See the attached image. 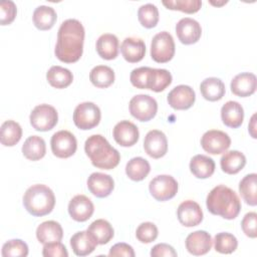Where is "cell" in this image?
Segmentation results:
<instances>
[{
    "instance_id": "cell-1",
    "label": "cell",
    "mask_w": 257,
    "mask_h": 257,
    "mask_svg": "<svg viewBox=\"0 0 257 257\" xmlns=\"http://www.w3.org/2000/svg\"><path fill=\"white\" fill-rule=\"evenodd\" d=\"M84 27L76 19L63 21L58 29L55 56L62 62L73 63L79 60L83 52Z\"/></svg>"
},
{
    "instance_id": "cell-2",
    "label": "cell",
    "mask_w": 257,
    "mask_h": 257,
    "mask_svg": "<svg viewBox=\"0 0 257 257\" xmlns=\"http://www.w3.org/2000/svg\"><path fill=\"white\" fill-rule=\"evenodd\" d=\"M206 205L211 214L227 220L235 219L241 210V201L238 195L225 185L216 186L210 191Z\"/></svg>"
},
{
    "instance_id": "cell-3",
    "label": "cell",
    "mask_w": 257,
    "mask_h": 257,
    "mask_svg": "<svg viewBox=\"0 0 257 257\" xmlns=\"http://www.w3.org/2000/svg\"><path fill=\"white\" fill-rule=\"evenodd\" d=\"M84 151L90 159L91 164L98 169L111 170L115 168L120 161L117 150L112 148L101 135L88 137L84 144Z\"/></svg>"
},
{
    "instance_id": "cell-4",
    "label": "cell",
    "mask_w": 257,
    "mask_h": 257,
    "mask_svg": "<svg viewBox=\"0 0 257 257\" xmlns=\"http://www.w3.org/2000/svg\"><path fill=\"white\" fill-rule=\"evenodd\" d=\"M23 205L27 212L35 217H42L49 214L55 205L53 191L42 184L29 187L23 196Z\"/></svg>"
},
{
    "instance_id": "cell-5",
    "label": "cell",
    "mask_w": 257,
    "mask_h": 257,
    "mask_svg": "<svg viewBox=\"0 0 257 257\" xmlns=\"http://www.w3.org/2000/svg\"><path fill=\"white\" fill-rule=\"evenodd\" d=\"M175 55V42L173 36L162 31L153 37L151 43V56L158 63L169 62Z\"/></svg>"
},
{
    "instance_id": "cell-6",
    "label": "cell",
    "mask_w": 257,
    "mask_h": 257,
    "mask_svg": "<svg viewBox=\"0 0 257 257\" xmlns=\"http://www.w3.org/2000/svg\"><path fill=\"white\" fill-rule=\"evenodd\" d=\"M101 113L99 107L90 101L79 103L73 112L74 124L83 131H87L96 126L100 121Z\"/></svg>"
},
{
    "instance_id": "cell-7",
    "label": "cell",
    "mask_w": 257,
    "mask_h": 257,
    "mask_svg": "<svg viewBox=\"0 0 257 257\" xmlns=\"http://www.w3.org/2000/svg\"><path fill=\"white\" fill-rule=\"evenodd\" d=\"M130 112L140 121H149L158 111L157 100L149 94H138L130 100Z\"/></svg>"
},
{
    "instance_id": "cell-8",
    "label": "cell",
    "mask_w": 257,
    "mask_h": 257,
    "mask_svg": "<svg viewBox=\"0 0 257 257\" xmlns=\"http://www.w3.org/2000/svg\"><path fill=\"white\" fill-rule=\"evenodd\" d=\"M30 123L36 131L48 132L52 130L58 121L56 109L46 103L36 105L29 116Z\"/></svg>"
},
{
    "instance_id": "cell-9",
    "label": "cell",
    "mask_w": 257,
    "mask_h": 257,
    "mask_svg": "<svg viewBox=\"0 0 257 257\" xmlns=\"http://www.w3.org/2000/svg\"><path fill=\"white\" fill-rule=\"evenodd\" d=\"M151 195L157 201H168L174 198L178 192V183L170 175H160L155 177L149 185Z\"/></svg>"
},
{
    "instance_id": "cell-10",
    "label": "cell",
    "mask_w": 257,
    "mask_h": 257,
    "mask_svg": "<svg viewBox=\"0 0 257 257\" xmlns=\"http://www.w3.org/2000/svg\"><path fill=\"white\" fill-rule=\"evenodd\" d=\"M51 151L54 156L66 159L74 155L77 149V141L68 131H59L51 137Z\"/></svg>"
},
{
    "instance_id": "cell-11",
    "label": "cell",
    "mask_w": 257,
    "mask_h": 257,
    "mask_svg": "<svg viewBox=\"0 0 257 257\" xmlns=\"http://www.w3.org/2000/svg\"><path fill=\"white\" fill-rule=\"evenodd\" d=\"M201 146L203 150L211 155H219L225 153L231 146L230 137L219 130H211L206 132L201 138Z\"/></svg>"
},
{
    "instance_id": "cell-12",
    "label": "cell",
    "mask_w": 257,
    "mask_h": 257,
    "mask_svg": "<svg viewBox=\"0 0 257 257\" xmlns=\"http://www.w3.org/2000/svg\"><path fill=\"white\" fill-rule=\"evenodd\" d=\"M167 99L169 104L174 109L183 110L190 108L194 104L196 100V94L191 86L181 84L174 87L169 92Z\"/></svg>"
},
{
    "instance_id": "cell-13",
    "label": "cell",
    "mask_w": 257,
    "mask_h": 257,
    "mask_svg": "<svg viewBox=\"0 0 257 257\" xmlns=\"http://www.w3.org/2000/svg\"><path fill=\"white\" fill-rule=\"evenodd\" d=\"M176 33L183 44L189 45L199 41L202 34V28L199 22L195 19L185 17L176 24Z\"/></svg>"
},
{
    "instance_id": "cell-14",
    "label": "cell",
    "mask_w": 257,
    "mask_h": 257,
    "mask_svg": "<svg viewBox=\"0 0 257 257\" xmlns=\"http://www.w3.org/2000/svg\"><path fill=\"white\" fill-rule=\"evenodd\" d=\"M144 149L153 159L164 157L168 151V140L166 135L158 130L150 131L145 137Z\"/></svg>"
},
{
    "instance_id": "cell-15",
    "label": "cell",
    "mask_w": 257,
    "mask_h": 257,
    "mask_svg": "<svg viewBox=\"0 0 257 257\" xmlns=\"http://www.w3.org/2000/svg\"><path fill=\"white\" fill-rule=\"evenodd\" d=\"M177 216L182 225L186 227H194L202 222L203 211L197 202L187 200L179 205Z\"/></svg>"
},
{
    "instance_id": "cell-16",
    "label": "cell",
    "mask_w": 257,
    "mask_h": 257,
    "mask_svg": "<svg viewBox=\"0 0 257 257\" xmlns=\"http://www.w3.org/2000/svg\"><path fill=\"white\" fill-rule=\"evenodd\" d=\"M94 206L91 200L84 195H76L69 201L68 213L74 221H87L92 216Z\"/></svg>"
},
{
    "instance_id": "cell-17",
    "label": "cell",
    "mask_w": 257,
    "mask_h": 257,
    "mask_svg": "<svg viewBox=\"0 0 257 257\" xmlns=\"http://www.w3.org/2000/svg\"><path fill=\"white\" fill-rule=\"evenodd\" d=\"M113 139L121 147H132L140 137L138 126L130 120H120L113 127Z\"/></svg>"
},
{
    "instance_id": "cell-18",
    "label": "cell",
    "mask_w": 257,
    "mask_h": 257,
    "mask_svg": "<svg viewBox=\"0 0 257 257\" xmlns=\"http://www.w3.org/2000/svg\"><path fill=\"white\" fill-rule=\"evenodd\" d=\"M87 188L97 198H105L110 195L114 188L113 179L103 173H92L87 179Z\"/></svg>"
},
{
    "instance_id": "cell-19",
    "label": "cell",
    "mask_w": 257,
    "mask_h": 257,
    "mask_svg": "<svg viewBox=\"0 0 257 257\" xmlns=\"http://www.w3.org/2000/svg\"><path fill=\"white\" fill-rule=\"evenodd\" d=\"M186 248L189 253L200 256L208 253L212 248V237L211 235L203 230L195 231L189 234L186 238Z\"/></svg>"
},
{
    "instance_id": "cell-20",
    "label": "cell",
    "mask_w": 257,
    "mask_h": 257,
    "mask_svg": "<svg viewBox=\"0 0 257 257\" xmlns=\"http://www.w3.org/2000/svg\"><path fill=\"white\" fill-rule=\"evenodd\" d=\"M256 76L251 72L239 73L231 80V91L240 97L252 95L256 90Z\"/></svg>"
},
{
    "instance_id": "cell-21",
    "label": "cell",
    "mask_w": 257,
    "mask_h": 257,
    "mask_svg": "<svg viewBox=\"0 0 257 257\" xmlns=\"http://www.w3.org/2000/svg\"><path fill=\"white\" fill-rule=\"evenodd\" d=\"M120 52L127 62H139L146 54L145 42L141 38L126 37L120 45Z\"/></svg>"
},
{
    "instance_id": "cell-22",
    "label": "cell",
    "mask_w": 257,
    "mask_h": 257,
    "mask_svg": "<svg viewBox=\"0 0 257 257\" xmlns=\"http://www.w3.org/2000/svg\"><path fill=\"white\" fill-rule=\"evenodd\" d=\"M221 118L225 125L237 128L243 122L244 109L237 101H227L221 108Z\"/></svg>"
},
{
    "instance_id": "cell-23",
    "label": "cell",
    "mask_w": 257,
    "mask_h": 257,
    "mask_svg": "<svg viewBox=\"0 0 257 257\" xmlns=\"http://www.w3.org/2000/svg\"><path fill=\"white\" fill-rule=\"evenodd\" d=\"M97 245V242L86 231L76 232L70 238V246L72 251L77 256H86L92 253Z\"/></svg>"
},
{
    "instance_id": "cell-24",
    "label": "cell",
    "mask_w": 257,
    "mask_h": 257,
    "mask_svg": "<svg viewBox=\"0 0 257 257\" xmlns=\"http://www.w3.org/2000/svg\"><path fill=\"white\" fill-rule=\"evenodd\" d=\"M36 237L42 244L61 241L63 230L60 224L56 221H45L36 229Z\"/></svg>"
},
{
    "instance_id": "cell-25",
    "label": "cell",
    "mask_w": 257,
    "mask_h": 257,
    "mask_svg": "<svg viewBox=\"0 0 257 257\" xmlns=\"http://www.w3.org/2000/svg\"><path fill=\"white\" fill-rule=\"evenodd\" d=\"M119 42L117 37L111 33L100 35L96 41V51L98 55L106 60L116 58L118 54Z\"/></svg>"
},
{
    "instance_id": "cell-26",
    "label": "cell",
    "mask_w": 257,
    "mask_h": 257,
    "mask_svg": "<svg viewBox=\"0 0 257 257\" xmlns=\"http://www.w3.org/2000/svg\"><path fill=\"white\" fill-rule=\"evenodd\" d=\"M190 171L198 179H207L215 172V162L208 156L196 155L191 159Z\"/></svg>"
},
{
    "instance_id": "cell-27",
    "label": "cell",
    "mask_w": 257,
    "mask_h": 257,
    "mask_svg": "<svg viewBox=\"0 0 257 257\" xmlns=\"http://www.w3.org/2000/svg\"><path fill=\"white\" fill-rule=\"evenodd\" d=\"M220 165L224 173L235 175L245 167L246 157L239 151H229L222 156Z\"/></svg>"
},
{
    "instance_id": "cell-28",
    "label": "cell",
    "mask_w": 257,
    "mask_h": 257,
    "mask_svg": "<svg viewBox=\"0 0 257 257\" xmlns=\"http://www.w3.org/2000/svg\"><path fill=\"white\" fill-rule=\"evenodd\" d=\"M200 90L203 97L209 101L220 100L225 94V84L217 77H208L200 84Z\"/></svg>"
},
{
    "instance_id": "cell-29",
    "label": "cell",
    "mask_w": 257,
    "mask_h": 257,
    "mask_svg": "<svg viewBox=\"0 0 257 257\" xmlns=\"http://www.w3.org/2000/svg\"><path fill=\"white\" fill-rule=\"evenodd\" d=\"M87 232L93 237L97 244L103 245L108 243L114 234L113 228L110 223L104 219L93 221L87 228Z\"/></svg>"
},
{
    "instance_id": "cell-30",
    "label": "cell",
    "mask_w": 257,
    "mask_h": 257,
    "mask_svg": "<svg viewBox=\"0 0 257 257\" xmlns=\"http://www.w3.org/2000/svg\"><path fill=\"white\" fill-rule=\"evenodd\" d=\"M46 78L48 83L55 88L61 89L69 86L73 80L72 72L64 67H61L59 65L51 66L47 73Z\"/></svg>"
},
{
    "instance_id": "cell-31",
    "label": "cell",
    "mask_w": 257,
    "mask_h": 257,
    "mask_svg": "<svg viewBox=\"0 0 257 257\" xmlns=\"http://www.w3.org/2000/svg\"><path fill=\"white\" fill-rule=\"evenodd\" d=\"M23 156L30 161H38L45 156L46 145L44 140L38 136H31L22 146Z\"/></svg>"
},
{
    "instance_id": "cell-32",
    "label": "cell",
    "mask_w": 257,
    "mask_h": 257,
    "mask_svg": "<svg viewBox=\"0 0 257 257\" xmlns=\"http://www.w3.org/2000/svg\"><path fill=\"white\" fill-rule=\"evenodd\" d=\"M33 23L39 30H48L53 27L56 22L57 15L52 7L41 5L33 12Z\"/></svg>"
},
{
    "instance_id": "cell-33",
    "label": "cell",
    "mask_w": 257,
    "mask_h": 257,
    "mask_svg": "<svg viewBox=\"0 0 257 257\" xmlns=\"http://www.w3.org/2000/svg\"><path fill=\"white\" fill-rule=\"evenodd\" d=\"M22 137V128L20 124L12 119L2 123L0 130V142L5 147L15 146Z\"/></svg>"
},
{
    "instance_id": "cell-34",
    "label": "cell",
    "mask_w": 257,
    "mask_h": 257,
    "mask_svg": "<svg viewBox=\"0 0 257 257\" xmlns=\"http://www.w3.org/2000/svg\"><path fill=\"white\" fill-rule=\"evenodd\" d=\"M239 192L250 206L257 205V175L255 173L246 175L239 183Z\"/></svg>"
},
{
    "instance_id": "cell-35",
    "label": "cell",
    "mask_w": 257,
    "mask_h": 257,
    "mask_svg": "<svg viewBox=\"0 0 257 257\" xmlns=\"http://www.w3.org/2000/svg\"><path fill=\"white\" fill-rule=\"evenodd\" d=\"M150 171L151 166L149 162L142 157L133 158L125 166V173L127 177L136 182L143 181L149 175Z\"/></svg>"
},
{
    "instance_id": "cell-36",
    "label": "cell",
    "mask_w": 257,
    "mask_h": 257,
    "mask_svg": "<svg viewBox=\"0 0 257 257\" xmlns=\"http://www.w3.org/2000/svg\"><path fill=\"white\" fill-rule=\"evenodd\" d=\"M89 79L94 86L98 88H106L113 83L114 72L109 66L97 65L90 70Z\"/></svg>"
},
{
    "instance_id": "cell-37",
    "label": "cell",
    "mask_w": 257,
    "mask_h": 257,
    "mask_svg": "<svg viewBox=\"0 0 257 257\" xmlns=\"http://www.w3.org/2000/svg\"><path fill=\"white\" fill-rule=\"evenodd\" d=\"M154 68L148 66H142L139 68H135L131 72V82L132 84L141 89H150L152 80H153Z\"/></svg>"
},
{
    "instance_id": "cell-38",
    "label": "cell",
    "mask_w": 257,
    "mask_h": 257,
    "mask_svg": "<svg viewBox=\"0 0 257 257\" xmlns=\"http://www.w3.org/2000/svg\"><path fill=\"white\" fill-rule=\"evenodd\" d=\"M238 246V241L233 234L227 232L218 233L214 238L215 250L222 254L233 253Z\"/></svg>"
},
{
    "instance_id": "cell-39",
    "label": "cell",
    "mask_w": 257,
    "mask_h": 257,
    "mask_svg": "<svg viewBox=\"0 0 257 257\" xmlns=\"http://www.w3.org/2000/svg\"><path fill=\"white\" fill-rule=\"evenodd\" d=\"M138 18L144 27L153 28L159 22V10L152 3L142 5L138 11Z\"/></svg>"
},
{
    "instance_id": "cell-40",
    "label": "cell",
    "mask_w": 257,
    "mask_h": 257,
    "mask_svg": "<svg viewBox=\"0 0 257 257\" xmlns=\"http://www.w3.org/2000/svg\"><path fill=\"white\" fill-rule=\"evenodd\" d=\"M163 5L171 10H179L188 14L196 13L202 6L201 0H164Z\"/></svg>"
},
{
    "instance_id": "cell-41",
    "label": "cell",
    "mask_w": 257,
    "mask_h": 257,
    "mask_svg": "<svg viewBox=\"0 0 257 257\" xmlns=\"http://www.w3.org/2000/svg\"><path fill=\"white\" fill-rule=\"evenodd\" d=\"M28 255L27 244L20 239H13L7 241L2 247L3 257H25Z\"/></svg>"
},
{
    "instance_id": "cell-42",
    "label": "cell",
    "mask_w": 257,
    "mask_h": 257,
    "mask_svg": "<svg viewBox=\"0 0 257 257\" xmlns=\"http://www.w3.org/2000/svg\"><path fill=\"white\" fill-rule=\"evenodd\" d=\"M172 83V74L169 70L164 68H154L153 81L151 85V90L155 92L163 91Z\"/></svg>"
},
{
    "instance_id": "cell-43",
    "label": "cell",
    "mask_w": 257,
    "mask_h": 257,
    "mask_svg": "<svg viewBox=\"0 0 257 257\" xmlns=\"http://www.w3.org/2000/svg\"><path fill=\"white\" fill-rule=\"evenodd\" d=\"M159 231L157 226L152 222H144L137 228V239L142 243H151L158 237Z\"/></svg>"
},
{
    "instance_id": "cell-44",
    "label": "cell",
    "mask_w": 257,
    "mask_h": 257,
    "mask_svg": "<svg viewBox=\"0 0 257 257\" xmlns=\"http://www.w3.org/2000/svg\"><path fill=\"white\" fill-rule=\"evenodd\" d=\"M0 23L1 25H8L13 22L16 17L17 9L13 1L3 0L0 4Z\"/></svg>"
},
{
    "instance_id": "cell-45",
    "label": "cell",
    "mask_w": 257,
    "mask_h": 257,
    "mask_svg": "<svg viewBox=\"0 0 257 257\" xmlns=\"http://www.w3.org/2000/svg\"><path fill=\"white\" fill-rule=\"evenodd\" d=\"M42 255L44 257H67L68 252L66 247L60 241H58L44 244Z\"/></svg>"
},
{
    "instance_id": "cell-46",
    "label": "cell",
    "mask_w": 257,
    "mask_h": 257,
    "mask_svg": "<svg viewBox=\"0 0 257 257\" xmlns=\"http://www.w3.org/2000/svg\"><path fill=\"white\" fill-rule=\"evenodd\" d=\"M256 220H257V214L255 212L247 213L242 219V222H241L242 230L245 233V235L250 238H256L257 236Z\"/></svg>"
},
{
    "instance_id": "cell-47",
    "label": "cell",
    "mask_w": 257,
    "mask_h": 257,
    "mask_svg": "<svg viewBox=\"0 0 257 257\" xmlns=\"http://www.w3.org/2000/svg\"><path fill=\"white\" fill-rule=\"evenodd\" d=\"M151 256L152 257H162V256H166V257H176L177 256V252L175 251V249L166 243H160L155 245L152 250H151Z\"/></svg>"
},
{
    "instance_id": "cell-48",
    "label": "cell",
    "mask_w": 257,
    "mask_h": 257,
    "mask_svg": "<svg viewBox=\"0 0 257 257\" xmlns=\"http://www.w3.org/2000/svg\"><path fill=\"white\" fill-rule=\"evenodd\" d=\"M109 256H126V257H134L135 251L133 247L126 243H117L113 245L109 252Z\"/></svg>"
}]
</instances>
